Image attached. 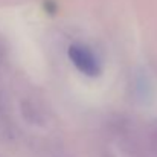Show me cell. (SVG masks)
Masks as SVG:
<instances>
[{"label": "cell", "instance_id": "cell-1", "mask_svg": "<svg viewBox=\"0 0 157 157\" xmlns=\"http://www.w3.org/2000/svg\"><path fill=\"white\" fill-rule=\"evenodd\" d=\"M69 58L72 59L75 67L87 76H98L101 72L96 56L82 44H72L69 48Z\"/></svg>", "mask_w": 157, "mask_h": 157}]
</instances>
